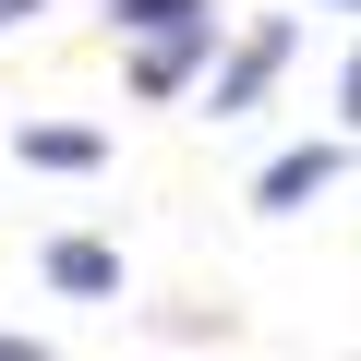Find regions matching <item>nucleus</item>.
Returning a JSON list of instances; mask_svg holds the SVG:
<instances>
[{
    "label": "nucleus",
    "instance_id": "9d476101",
    "mask_svg": "<svg viewBox=\"0 0 361 361\" xmlns=\"http://www.w3.org/2000/svg\"><path fill=\"white\" fill-rule=\"evenodd\" d=\"M349 13H361V0H349Z\"/></svg>",
    "mask_w": 361,
    "mask_h": 361
},
{
    "label": "nucleus",
    "instance_id": "f03ea898",
    "mask_svg": "<svg viewBox=\"0 0 361 361\" xmlns=\"http://www.w3.org/2000/svg\"><path fill=\"white\" fill-rule=\"evenodd\" d=\"M37 277H49L61 301H121V241H97V229H61V241L37 253Z\"/></svg>",
    "mask_w": 361,
    "mask_h": 361
},
{
    "label": "nucleus",
    "instance_id": "39448f33",
    "mask_svg": "<svg viewBox=\"0 0 361 361\" xmlns=\"http://www.w3.org/2000/svg\"><path fill=\"white\" fill-rule=\"evenodd\" d=\"M109 25H121L133 49H157V37H193V25H217V0H109Z\"/></svg>",
    "mask_w": 361,
    "mask_h": 361
},
{
    "label": "nucleus",
    "instance_id": "7ed1b4c3",
    "mask_svg": "<svg viewBox=\"0 0 361 361\" xmlns=\"http://www.w3.org/2000/svg\"><path fill=\"white\" fill-rule=\"evenodd\" d=\"M337 169H349V145H289V157H265V180H253V205H265V217H301V205L325 193Z\"/></svg>",
    "mask_w": 361,
    "mask_h": 361
},
{
    "label": "nucleus",
    "instance_id": "423d86ee",
    "mask_svg": "<svg viewBox=\"0 0 361 361\" xmlns=\"http://www.w3.org/2000/svg\"><path fill=\"white\" fill-rule=\"evenodd\" d=\"M109 133L97 121H25V169H97Z\"/></svg>",
    "mask_w": 361,
    "mask_h": 361
},
{
    "label": "nucleus",
    "instance_id": "0eeeda50",
    "mask_svg": "<svg viewBox=\"0 0 361 361\" xmlns=\"http://www.w3.org/2000/svg\"><path fill=\"white\" fill-rule=\"evenodd\" d=\"M0 361H49V337H25V325H13V337H0Z\"/></svg>",
    "mask_w": 361,
    "mask_h": 361
},
{
    "label": "nucleus",
    "instance_id": "6e6552de",
    "mask_svg": "<svg viewBox=\"0 0 361 361\" xmlns=\"http://www.w3.org/2000/svg\"><path fill=\"white\" fill-rule=\"evenodd\" d=\"M337 97H349V133H361V49H349V73H337Z\"/></svg>",
    "mask_w": 361,
    "mask_h": 361
},
{
    "label": "nucleus",
    "instance_id": "1a4fd4ad",
    "mask_svg": "<svg viewBox=\"0 0 361 361\" xmlns=\"http://www.w3.org/2000/svg\"><path fill=\"white\" fill-rule=\"evenodd\" d=\"M37 13H49V0H0V25H37Z\"/></svg>",
    "mask_w": 361,
    "mask_h": 361
},
{
    "label": "nucleus",
    "instance_id": "20e7f679",
    "mask_svg": "<svg viewBox=\"0 0 361 361\" xmlns=\"http://www.w3.org/2000/svg\"><path fill=\"white\" fill-rule=\"evenodd\" d=\"M217 61V25H193V37H157V49H133V97H180Z\"/></svg>",
    "mask_w": 361,
    "mask_h": 361
},
{
    "label": "nucleus",
    "instance_id": "f257e3e1",
    "mask_svg": "<svg viewBox=\"0 0 361 361\" xmlns=\"http://www.w3.org/2000/svg\"><path fill=\"white\" fill-rule=\"evenodd\" d=\"M289 49H301V37H289V13H265V25H253V37H241V49L217 61V85H205V109H217V121H241V109H265V85L289 73Z\"/></svg>",
    "mask_w": 361,
    "mask_h": 361
}]
</instances>
